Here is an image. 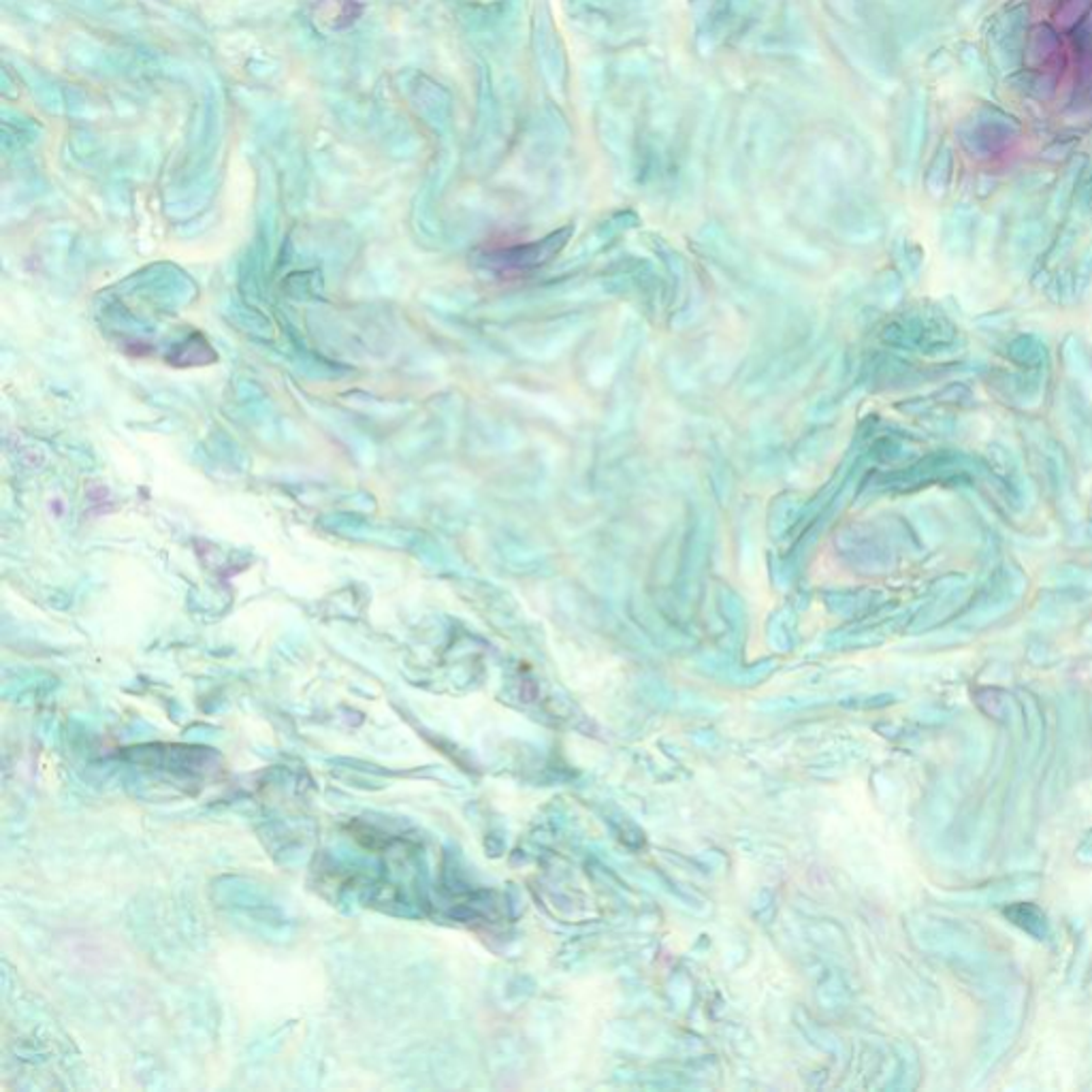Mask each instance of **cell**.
<instances>
[{"instance_id":"9c48e42d","label":"cell","mask_w":1092,"mask_h":1092,"mask_svg":"<svg viewBox=\"0 0 1092 1092\" xmlns=\"http://www.w3.org/2000/svg\"><path fill=\"white\" fill-rule=\"evenodd\" d=\"M943 398L947 400V403H962V401H971L973 395L964 384H950L945 389Z\"/></svg>"},{"instance_id":"7a4b0ae2","label":"cell","mask_w":1092,"mask_h":1092,"mask_svg":"<svg viewBox=\"0 0 1092 1092\" xmlns=\"http://www.w3.org/2000/svg\"><path fill=\"white\" fill-rule=\"evenodd\" d=\"M1005 403L1020 408H1035L1043 400V378L1039 370H1027V374H1003L992 382Z\"/></svg>"},{"instance_id":"8992f818","label":"cell","mask_w":1092,"mask_h":1092,"mask_svg":"<svg viewBox=\"0 0 1092 1092\" xmlns=\"http://www.w3.org/2000/svg\"><path fill=\"white\" fill-rule=\"evenodd\" d=\"M1062 359H1065L1071 378L1078 380L1084 389L1092 391V361L1084 351V346L1074 335L1067 337L1065 344H1062Z\"/></svg>"},{"instance_id":"3957f363","label":"cell","mask_w":1092,"mask_h":1092,"mask_svg":"<svg viewBox=\"0 0 1092 1092\" xmlns=\"http://www.w3.org/2000/svg\"><path fill=\"white\" fill-rule=\"evenodd\" d=\"M975 233V216L971 209L956 207L950 211L943 227V241L952 256H962L971 250Z\"/></svg>"},{"instance_id":"277c9868","label":"cell","mask_w":1092,"mask_h":1092,"mask_svg":"<svg viewBox=\"0 0 1092 1092\" xmlns=\"http://www.w3.org/2000/svg\"><path fill=\"white\" fill-rule=\"evenodd\" d=\"M1005 917L1018 926L1022 933H1027L1031 939L1046 941L1050 936V922L1046 913H1043L1037 905L1032 903H1009L1003 910Z\"/></svg>"},{"instance_id":"6da1fadb","label":"cell","mask_w":1092,"mask_h":1092,"mask_svg":"<svg viewBox=\"0 0 1092 1092\" xmlns=\"http://www.w3.org/2000/svg\"><path fill=\"white\" fill-rule=\"evenodd\" d=\"M1027 592V576H1024L1016 566H1003L997 574H994L988 587L978 595V600L971 604L969 611L960 619V625L966 627H983L1001 617L1007 615L1016 608L1020 597Z\"/></svg>"},{"instance_id":"5b68a950","label":"cell","mask_w":1092,"mask_h":1092,"mask_svg":"<svg viewBox=\"0 0 1092 1092\" xmlns=\"http://www.w3.org/2000/svg\"><path fill=\"white\" fill-rule=\"evenodd\" d=\"M1009 359L1022 370H1043L1048 363V348L1037 335L1022 333L1007 344Z\"/></svg>"},{"instance_id":"30bf717a","label":"cell","mask_w":1092,"mask_h":1092,"mask_svg":"<svg viewBox=\"0 0 1092 1092\" xmlns=\"http://www.w3.org/2000/svg\"><path fill=\"white\" fill-rule=\"evenodd\" d=\"M1076 858L1081 864L1092 866V830H1088L1086 837L1080 840V845L1076 849Z\"/></svg>"},{"instance_id":"52a82bcc","label":"cell","mask_w":1092,"mask_h":1092,"mask_svg":"<svg viewBox=\"0 0 1092 1092\" xmlns=\"http://www.w3.org/2000/svg\"><path fill=\"white\" fill-rule=\"evenodd\" d=\"M1039 237H1041V227L1039 225H1024L1016 231V235L1011 239V258L1016 265H1022L1024 260H1029L1032 255H1035V248L1039 244Z\"/></svg>"},{"instance_id":"ba28073f","label":"cell","mask_w":1092,"mask_h":1092,"mask_svg":"<svg viewBox=\"0 0 1092 1092\" xmlns=\"http://www.w3.org/2000/svg\"><path fill=\"white\" fill-rule=\"evenodd\" d=\"M1046 291H1048V295L1052 297V302L1062 303V302H1067V299L1074 297V293H1076V279H1071L1067 274L1056 276V278L1052 279V282L1046 286Z\"/></svg>"},{"instance_id":"8fae6325","label":"cell","mask_w":1092,"mask_h":1092,"mask_svg":"<svg viewBox=\"0 0 1092 1092\" xmlns=\"http://www.w3.org/2000/svg\"><path fill=\"white\" fill-rule=\"evenodd\" d=\"M1086 201H1088V207L1092 209V183H1090V190H1088V197H1086Z\"/></svg>"}]
</instances>
